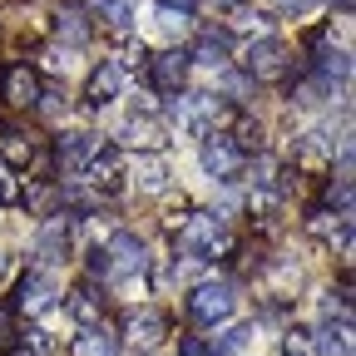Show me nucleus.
<instances>
[{
    "label": "nucleus",
    "instance_id": "27",
    "mask_svg": "<svg viewBox=\"0 0 356 356\" xmlns=\"http://www.w3.org/2000/svg\"><path fill=\"white\" fill-rule=\"evenodd\" d=\"M124 139H129V144H149V149H154V144H163V139H159V124H154L149 114H144V119L134 114V119L124 124Z\"/></svg>",
    "mask_w": 356,
    "mask_h": 356
},
{
    "label": "nucleus",
    "instance_id": "11",
    "mask_svg": "<svg viewBox=\"0 0 356 356\" xmlns=\"http://www.w3.org/2000/svg\"><path fill=\"white\" fill-rule=\"evenodd\" d=\"M84 178L95 193H119L124 188V154L114 144H99V154L84 163Z\"/></svg>",
    "mask_w": 356,
    "mask_h": 356
},
{
    "label": "nucleus",
    "instance_id": "25",
    "mask_svg": "<svg viewBox=\"0 0 356 356\" xmlns=\"http://www.w3.org/2000/svg\"><path fill=\"white\" fill-rule=\"evenodd\" d=\"M95 10H99V20H104L109 35H129V15H134V10H129V0H99Z\"/></svg>",
    "mask_w": 356,
    "mask_h": 356
},
{
    "label": "nucleus",
    "instance_id": "2",
    "mask_svg": "<svg viewBox=\"0 0 356 356\" xmlns=\"http://www.w3.org/2000/svg\"><path fill=\"white\" fill-rule=\"evenodd\" d=\"M173 99L178 104H168V114L188 134H198V139H208V134H228V124L238 114L228 99H218V95H173Z\"/></svg>",
    "mask_w": 356,
    "mask_h": 356
},
{
    "label": "nucleus",
    "instance_id": "3",
    "mask_svg": "<svg viewBox=\"0 0 356 356\" xmlns=\"http://www.w3.org/2000/svg\"><path fill=\"white\" fill-rule=\"evenodd\" d=\"M233 307H238V287L228 277H208L188 292V317L198 327H218L222 317H233Z\"/></svg>",
    "mask_w": 356,
    "mask_h": 356
},
{
    "label": "nucleus",
    "instance_id": "6",
    "mask_svg": "<svg viewBox=\"0 0 356 356\" xmlns=\"http://www.w3.org/2000/svg\"><path fill=\"white\" fill-rule=\"evenodd\" d=\"M188 50L184 44H173V50H159L154 60H144V70H149V84H154V95H184V84H188Z\"/></svg>",
    "mask_w": 356,
    "mask_h": 356
},
{
    "label": "nucleus",
    "instance_id": "4",
    "mask_svg": "<svg viewBox=\"0 0 356 356\" xmlns=\"http://www.w3.org/2000/svg\"><path fill=\"white\" fill-rule=\"evenodd\" d=\"M243 74L248 79H287L292 74V50L282 40H273V35H262V40H252L248 44V55H243Z\"/></svg>",
    "mask_w": 356,
    "mask_h": 356
},
{
    "label": "nucleus",
    "instance_id": "26",
    "mask_svg": "<svg viewBox=\"0 0 356 356\" xmlns=\"http://www.w3.org/2000/svg\"><path fill=\"white\" fill-rule=\"evenodd\" d=\"M248 337H252V327L233 322L222 337H213V341H208V351H213V356H233V351H243V346H248Z\"/></svg>",
    "mask_w": 356,
    "mask_h": 356
},
{
    "label": "nucleus",
    "instance_id": "20",
    "mask_svg": "<svg viewBox=\"0 0 356 356\" xmlns=\"http://www.w3.org/2000/svg\"><path fill=\"white\" fill-rule=\"evenodd\" d=\"M228 50H233V35H228V30H203V35L193 40L188 60H198V65H222V60H228Z\"/></svg>",
    "mask_w": 356,
    "mask_h": 356
},
{
    "label": "nucleus",
    "instance_id": "14",
    "mask_svg": "<svg viewBox=\"0 0 356 356\" xmlns=\"http://www.w3.org/2000/svg\"><path fill=\"white\" fill-rule=\"evenodd\" d=\"M119 89H124V65H119V60H104L95 74H89L84 99H89V109H104V104L119 99Z\"/></svg>",
    "mask_w": 356,
    "mask_h": 356
},
{
    "label": "nucleus",
    "instance_id": "19",
    "mask_svg": "<svg viewBox=\"0 0 356 356\" xmlns=\"http://www.w3.org/2000/svg\"><path fill=\"white\" fill-rule=\"evenodd\" d=\"M20 203H25L35 218H55V208H60V188L50 184V178H30V184H20Z\"/></svg>",
    "mask_w": 356,
    "mask_h": 356
},
{
    "label": "nucleus",
    "instance_id": "23",
    "mask_svg": "<svg viewBox=\"0 0 356 356\" xmlns=\"http://www.w3.org/2000/svg\"><path fill=\"white\" fill-rule=\"evenodd\" d=\"M228 139L243 149V154H262V124L252 114H233V134Z\"/></svg>",
    "mask_w": 356,
    "mask_h": 356
},
{
    "label": "nucleus",
    "instance_id": "36",
    "mask_svg": "<svg viewBox=\"0 0 356 356\" xmlns=\"http://www.w3.org/2000/svg\"><path fill=\"white\" fill-rule=\"evenodd\" d=\"M213 6H222V10H238V6H243V0H213Z\"/></svg>",
    "mask_w": 356,
    "mask_h": 356
},
{
    "label": "nucleus",
    "instance_id": "8",
    "mask_svg": "<svg viewBox=\"0 0 356 356\" xmlns=\"http://www.w3.org/2000/svg\"><path fill=\"white\" fill-rule=\"evenodd\" d=\"M337 159V139H332V129H307L297 134V144H292V163L302 173H327Z\"/></svg>",
    "mask_w": 356,
    "mask_h": 356
},
{
    "label": "nucleus",
    "instance_id": "32",
    "mask_svg": "<svg viewBox=\"0 0 356 356\" xmlns=\"http://www.w3.org/2000/svg\"><path fill=\"white\" fill-rule=\"evenodd\" d=\"M178 356H213L203 337H178Z\"/></svg>",
    "mask_w": 356,
    "mask_h": 356
},
{
    "label": "nucleus",
    "instance_id": "16",
    "mask_svg": "<svg viewBox=\"0 0 356 356\" xmlns=\"http://www.w3.org/2000/svg\"><path fill=\"white\" fill-rule=\"evenodd\" d=\"M124 337L139 346V351H154L168 337V317H163V312H134V317L124 322Z\"/></svg>",
    "mask_w": 356,
    "mask_h": 356
},
{
    "label": "nucleus",
    "instance_id": "22",
    "mask_svg": "<svg viewBox=\"0 0 356 356\" xmlns=\"http://www.w3.org/2000/svg\"><path fill=\"white\" fill-rule=\"evenodd\" d=\"M55 35L84 44V40H89V10H84V6H60V15H55Z\"/></svg>",
    "mask_w": 356,
    "mask_h": 356
},
{
    "label": "nucleus",
    "instance_id": "34",
    "mask_svg": "<svg viewBox=\"0 0 356 356\" xmlns=\"http://www.w3.org/2000/svg\"><path fill=\"white\" fill-rule=\"evenodd\" d=\"M159 6H163V10H188L193 0H159Z\"/></svg>",
    "mask_w": 356,
    "mask_h": 356
},
{
    "label": "nucleus",
    "instance_id": "37",
    "mask_svg": "<svg viewBox=\"0 0 356 356\" xmlns=\"http://www.w3.org/2000/svg\"><path fill=\"white\" fill-rule=\"evenodd\" d=\"M10 356H35V351H25V346H20V351H10Z\"/></svg>",
    "mask_w": 356,
    "mask_h": 356
},
{
    "label": "nucleus",
    "instance_id": "1",
    "mask_svg": "<svg viewBox=\"0 0 356 356\" xmlns=\"http://www.w3.org/2000/svg\"><path fill=\"white\" fill-rule=\"evenodd\" d=\"M173 248L184 252V257H198V262H218V257L238 252L233 233L222 228V218H218V213H203V208H193V213L173 228Z\"/></svg>",
    "mask_w": 356,
    "mask_h": 356
},
{
    "label": "nucleus",
    "instance_id": "35",
    "mask_svg": "<svg viewBox=\"0 0 356 356\" xmlns=\"http://www.w3.org/2000/svg\"><path fill=\"white\" fill-rule=\"evenodd\" d=\"M65 6H84V10H95V6H99V0H65Z\"/></svg>",
    "mask_w": 356,
    "mask_h": 356
},
{
    "label": "nucleus",
    "instance_id": "31",
    "mask_svg": "<svg viewBox=\"0 0 356 356\" xmlns=\"http://www.w3.org/2000/svg\"><path fill=\"white\" fill-rule=\"evenodd\" d=\"M25 351H35V356L50 351V332H44V327H30V332H25Z\"/></svg>",
    "mask_w": 356,
    "mask_h": 356
},
{
    "label": "nucleus",
    "instance_id": "30",
    "mask_svg": "<svg viewBox=\"0 0 356 356\" xmlns=\"http://www.w3.org/2000/svg\"><path fill=\"white\" fill-rule=\"evenodd\" d=\"M0 203H20V178L10 168H0Z\"/></svg>",
    "mask_w": 356,
    "mask_h": 356
},
{
    "label": "nucleus",
    "instance_id": "33",
    "mask_svg": "<svg viewBox=\"0 0 356 356\" xmlns=\"http://www.w3.org/2000/svg\"><path fill=\"white\" fill-rule=\"evenodd\" d=\"M89 277H104V282H109V257H104V248H89Z\"/></svg>",
    "mask_w": 356,
    "mask_h": 356
},
{
    "label": "nucleus",
    "instance_id": "38",
    "mask_svg": "<svg viewBox=\"0 0 356 356\" xmlns=\"http://www.w3.org/2000/svg\"><path fill=\"white\" fill-rule=\"evenodd\" d=\"M0 277H6V252H0Z\"/></svg>",
    "mask_w": 356,
    "mask_h": 356
},
{
    "label": "nucleus",
    "instance_id": "5",
    "mask_svg": "<svg viewBox=\"0 0 356 356\" xmlns=\"http://www.w3.org/2000/svg\"><path fill=\"white\" fill-rule=\"evenodd\" d=\"M198 163H203V173L213 178V184H233V178L243 173V163H248V154L228 139V134H208L203 149H198Z\"/></svg>",
    "mask_w": 356,
    "mask_h": 356
},
{
    "label": "nucleus",
    "instance_id": "9",
    "mask_svg": "<svg viewBox=\"0 0 356 356\" xmlns=\"http://www.w3.org/2000/svg\"><path fill=\"white\" fill-rule=\"evenodd\" d=\"M104 257H109V277H134L149 267V248L139 233H114L104 243Z\"/></svg>",
    "mask_w": 356,
    "mask_h": 356
},
{
    "label": "nucleus",
    "instance_id": "39",
    "mask_svg": "<svg viewBox=\"0 0 356 356\" xmlns=\"http://www.w3.org/2000/svg\"><path fill=\"white\" fill-rule=\"evenodd\" d=\"M6 129H10V124H6V119H0V139H6Z\"/></svg>",
    "mask_w": 356,
    "mask_h": 356
},
{
    "label": "nucleus",
    "instance_id": "24",
    "mask_svg": "<svg viewBox=\"0 0 356 356\" xmlns=\"http://www.w3.org/2000/svg\"><path fill=\"white\" fill-rule=\"evenodd\" d=\"M346 222H351V218H341V213H332V208H322V203H317V208L307 213V233H312V238H337Z\"/></svg>",
    "mask_w": 356,
    "mask_h": 356
},
{
    "label": "nucleus",
    "instance_id": "29",
    "mask_svg": "<svg viewBox=\"0 0 356 356\" xmlns=\"http://www.w3.org/2000/svg\"><path fill=\"white\" fill-rule=\"evenodd\" d=\"M159 25H163V35H184L188 30V10H159Z\"/></svg>",
    "mask_w": 356,
    "mask_h": 356
},
{
    "label": "nucleus",
    "instance_id": "15",
    "mask_svg": "<svg viewBox=\"0 0 356 356\" xmlns=\"http://www.w3.org/2000/svg\"><path fill=\"white\" fill-rule=\"evenodd\" d=\"M70 317L79 322V327H95V322H104V292L95 287V277H84L79 287H70Z\"/></svg>",
    "mask_w": 356,
    "mask_h": 356
},
{
    "label": "nucleus",
    "instance_id": "28",
    "mask_svg": "<svg viewBox=\"0 0 356 356\" xmlns=\"http://www.w3.org/2000/svg\"><path fill=\"white\" fill-rule=\"evenodd\" d=\"M282 356H317V337H312L307 327H292L282 337Z\"/></svg>",
    "mask_w": 356,
    "mask_h": 356
},
{
    "label": "nucleus",
    "instance_id": "10",
    "mask_svg": "<svg viewBox=\"0 0 356 356\" xmlns=\"http://www.w3.org/2000/svg\"><path fill=\"white\" fill-rule=\"evenodd\" d=\"M99 134H89V129H70V134H60L55 139V163L65 168V173H84V163L99 154Z\"/></svg>",
    "mask_w": 356,
    "mask_h": 356
},
{
    "label": "nucleus",
    "instance_id": "7",
    "mask_svg": "<svg viewBox=\"0 0 356 356\" xmlns=\"http://www.w3.org/2000/svg\"><path fill=\"white\" fill-rule=\"evenodd\" d=\"M60 302V287L50 282V273L44 267H35V273H25L20 277V287H15V297H10V307L15 312H25V317H44Z\"/></svg>",
    "mask_w": 356,
    "mask_h": 356
},
{
    "label": "nucleus",
    "instance_id": "18",
    "mask_svg": "<svg viewBox=\"0 0 356 356\" xmlns=\"http://www.w3.org/2000/svg\"><path fill=\"white\" fill-rule=\"evenodd\" d=\"M134 184H139V193H163L168 188V159L163 154H139L134 159Z\"/></svg>",
    "mask_w": 356,
    "mask_h": 356
},
{
    "label": "nucleus",
    "instance_id": "13",
    "mask_svg": "<svg viewBox=\"0 0 356 356\" xmlns=\"http://www.w3.org/2000/svg\"><path fill=\"white\" fill-rule=\"evenodd\" d=\"M65 252H70V218L55 213V218H44V228H40L35 257H40V267H55V262H65Z\"/></svg>",
    "mask_w": 356,
    "mask_h": 356
},
{
    "label": "nucleus",
    "instance_id": "21",
    "mask_svg": "<svg viewBox=\"0 0 356 356\" xmlns=\"http://www.w3.org/2000/svg\"><path fill=\"white\" fill-rule=\"evenodd\" d=\"M0 159H6V168H30L35 163V139L20 129H6V139H0Z\"/></svg>",
    "mask_w": 356,
    "mask_h": 356
},
{
    "label": "nucleus",
    "instance_id": "12",
    "mask_svg": "<svg viewBox=\"0 0 356 356\" xmlns=\"http://www.w3.org/2000/svg\"><path fill=\"white\" fill-rule=\"evenodd\" d=\"M40 74L30 70V65H10L6 74H0V99H6L10 109H35V99H40Z\"/></svg>",
    "mask_w": 356,
    "mask_h": 356
},
{
    "label": "nucleus",
    "instance_id": "17",
    "mask_svg": "<svg viewBox=\"0 0 356 356\" xmlns=\"http://www.w3.org/2000/svg\"><path fill=\"white\" fill-rule=\"evenodd\" d=\"M70 351H74V356H119V332H109L104 322L79 327V337H74Z\"/></svg>",
    "mask_w": 356,
    "mask_h": 356
}]
</instances>
